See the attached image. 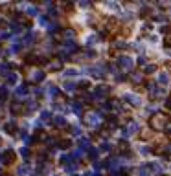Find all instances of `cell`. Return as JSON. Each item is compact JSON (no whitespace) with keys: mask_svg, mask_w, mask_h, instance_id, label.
<instances>
[{"mask_svg":"<svg viewBox=\"0 0 171 176\" xmlns=\"http://www.w3.org/2000/svg\"><path fill=\"white\" fill-rule=\"evenodd\" d=\"M15 158V154H13V150H6V152H4V160H6V162L9 163L11 162V160Z\"/></svg>","mask_w":171,"mask_h":176,"instance_id":"2","label":"cell"},{"mask_svg":"<svg viewBox=\"0 0 171 176\" xmlns=\"http://www.w3.org/2000/svg\"><path fill=\"white\" fill-rule=\"evenodd\" d=\"M166 125H168V121H166V116L164 114H155L153 118L149 119V127L153 130H164Z\"/></svg>","mask_w":171,"mask_h":176,"instance_id":"1","label":"cell"},{"mask_svg":"<svg viewBox=\"0 0 171 176\" xmlns=\"http://www.w3.org/2000/svg\"><path fill=\"white\" fill-rule=\"evenodd\" d=\"M166 127H168V130H169V132H171V125H166Z\"/></svg>","mask_w":171,"mask_h":176,"instance_id":"6","label":"cell"},{"mask_svg":"<svg viewBox=\"0 0 171 176\" xmlns=\"http://www.w3.org/2000/svg\"><path fill=\"white\" fill-rule=\"evenodd\" d=\"M145 72H147V73H153V72H157V66H155V64H151V66H147V68H145Z\"/></svg>","mask_w":171,"mask_h":176,"instance_id":"5","label":"cell"},{"mask_svg":"<svg viewBox=\"0 0 171 176\" xmlns=\"http://www.w3.org/2000/svg\"><path fill=\"white\" fill-rule=\"evenodd\" d=\"M169 105H171V97H169Z\"/></svg>","mask_w":171,"mask_h":176,"instance_id":"7","label":"cell"},{"mask_svg":"<svg viewBox=\"0 0 171 176\" xmlns=\"http://www.w3.org/2000/svg\"><path fill=\"white\" fill-rule=\"evenodd\" d=\"M120 64H122L123 68H131V64H133V63H131V59H120Z\"/></svg>","mask_w":171,"mask_h":176,"instance_id":"3","label":"cell"},{"mask_svg":"<svg viewBox=\"0 0 171 176\" xmlns=\"http://www.w3.org/2000/svg\"><path fill=\"white\" fill-rule=\"evenodd\" d=\"M164 44H166L168 48H171V33H168V35L164 37Z\"/></svg>","mask_w":171,"mask_h":176,"instance_id":"4","label":"cell"}]
</instances>
